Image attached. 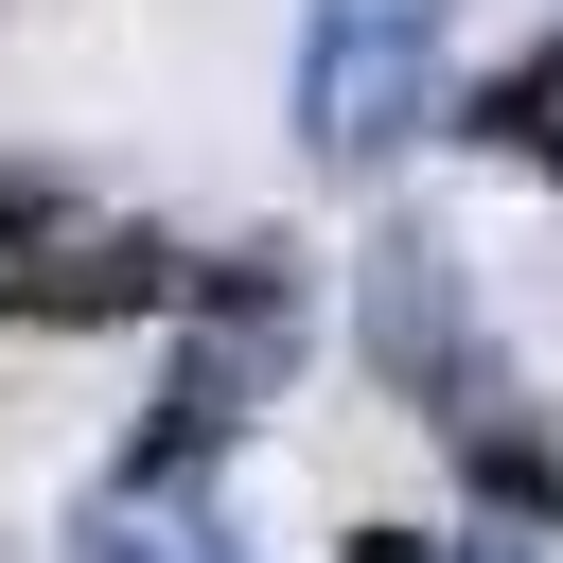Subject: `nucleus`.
<instances>
[{
    "label": "nucleus",
    "instance_id": "obj_1",
    "mask_svg": "<svg viewBox=\"0 0 563 563\" xmlns=\"http://www.w3.org/2000/svg\"><path fill=\"white\" fill-rule=\"evenodd\" d=\"M422 70H440V0H317V35H299V141L317 158H387L422 123Z\"/></svg>",
    "mask_w": 563,
    "mask_h": 563
},
{
    "label": "nucleus",
    "instance_id": "obj_2",
    "mask_svg": "<svg viewBox=\"0 0 563 563\" xmlns=\"http://www.w3.org/2000/svg\"><path fill=\"white\" fill-rule=\"evenodd\" d=\"M176 282H194V264H176V246H141V229H88V246L53 229L35 264H0V317H35V334H88V317H141V299H176Z\"/></svg>",
    "mask_w": 563,
    "mask_h": 563
},
{
    "label": "nucleus",
    "instance_id": "obj_3",
    "mask_svg": "<svg viewBox=\"0 0 563 563\" xmlns=\"http://www.w3.org/2000/svg\"><path fill=\"white\" fill-rule=\"evenodd\" d=\"M369 352H387L405 387H440V422H457V282H440V246H422V229H387V246H369Z\"/></svg>",
    "mask_w": 563,
    "mask_h": 563
},
{
    "label": "nucleus",
    "instance_id": "obj_4",
    "mask_svg": "<svg viewBox=\"0 0 563 563\" xmlns=\"http://www.w3.org/2000/svg\"><path fill=\"white\" fill-rule=\"evenodd\" d=\"M475 141H493V158H545V141H563V53L493 70V88H475Z\"/></svg>",
    "mask_w": 563,
    "mask_h": 563
},
{
    "label": "nucleus",
    "instance_id": "obj_5",
    "mask_svg": "<svg viewBox=\"0 0 563 563\" xmlns=\"http://www.w3.org/2000/svg\"><path fill=\"white\" fill-rule=\"evenodd\" d=\"M457 457H475V493H493V510H563V440H510V422H457Z\"/></svg>",
    "mask_w": 563,
    "mask_h": 563
},
{
    "label": "nucleus",
    "instance_id": "obj_6",
    "mask_svg": "<svg viewBox=\"0 0 563 563\" xmlns=\"http://www.w3.org/2000/svg\"><path fill=\"white\" fill-rule=\"evenodd\" d=\"M70 563H229V545H194V528H141V510H106Z\"/></svg>",
    "mask_w": 563,
    "mask_h": 563
},
{
    "label": "nucleus",
    "instance_id": "obj_7",
    "mask_svg": "<svg viewBox=\"0 0 563 563\" xmlns=\"http://www.w3.org/2000/svg\"><path fill=\"white\" fill-rule=\"evenodd\" d=\"M53 229H70V194H53V176H0V264H35Z\"/></svg>",
    "mask_w": 563,
    "mask_h": 563
},
{
    "label": "nucleus",
    "instance_id": "obj_8",
    "mask_svg": "<svg viewBox=\"0 0 563 563\" xmlns=\"http://www.w3.org/2000/svg\"><path fill=\"white\" fill-rule=\"evenodd\" d=\"M352 563H457V545H422V528H352Z\"/></svg>",
    "mask_w": 563,
    "mask_h": 563
},
{
    "label": "nucleus",
    "instance_id": "obj_9",
    "mask_svg": "<svg viewBox=\"0 0 563 563\" xmlns=\"http://www.w3.org/2000/svg\"><path fill=\"white\" fill-rule=\"evenodd\" d=\"M457 563H528V545H457Z\"/></svg>",
    "mask_w": 563,
    "mask_h": 563
}]
</instances>
